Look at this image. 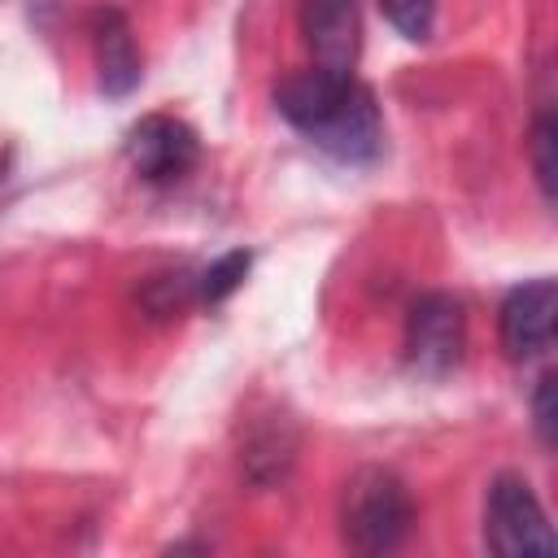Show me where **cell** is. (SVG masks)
Returning <instances> with one entry per match:
<instances>
[{
	"instance_id": "cell-1",
	"label": "cell",
	"mask_w": 558,
	"mask_h": 558,
	"mask_svg": "<svg viewBox=\"0 0 558 558\" xmlns=\"http://www.w3.org/2000/svg\"><path fill=\"white\" fill-rule=\"evenodd\" d=\"M275 109L323 153L349 166H366L384 148V118L366 83L336 70H296L279 78Z\"/></svg>"
},
{
	"instance_id": "cell-2",
	"label": "cell",
	"mask_w": 558,
	"mask_h": 558,
	"mask_svg": "<svg viewBox=\"0 0 558 558\" xmlns=\"http://www.w3.org/2000/svg\"><path fill=\"white\" fill-rule=\"evenodd\" d=\"M414 523V501L410 488L397 471L388 466H362L349 484H344V501H340V532L344 545L357 554H388L405 541Z\"/></svg>"
},
{
	"instance_id": "cell-3",
	"label": "cell",
	"mask_w": 558,
	"mask_h": 558,
	"mask_svg": "<svg viewBox=\"0 0 558 558\" xmlns=\"http://www.w3.org/2000/svg\"><path fill=\"white\" fill-rule=\"evenodd\" d=\"M484 545L493 554H501V558H523V554L549 558L558 549L541 497L514 471H501L488 484V497H484Z\"/></svg>"
},
{
	"instance_id": "cell-4",
	"label": "cell",
	"mask_w": 558,
	"mask_h": 558,
	"mask_svg": "<svg viewBox=\"0 0 558 558\" xmlns=\"http://www.w3.org/2000/svg\"><path fill=\"white\" fill-rule=\"evenodd\" d=\"M462 349H466V314H462V301L449 296V292L418 296L410 305V318H405V362L418 375L440 379V375H449L462 362Z\"/></svg>"
},
{
	"instance_id": "cell-5",
	"label": "cell",
	"mask_w": 558,
	"mask_h": 558,
	"mask_svg": "<svg viewBox=\"0 0 558 558\" xmlns=\"http://www.w3.org/2000/svg\"><path fill=\"white\" fill-rule=\"evenodd\" d=\"M201 157L196 131L174 113H144L126 131V161L144 183H179Z\"/></svg>"
},
{
	"instance_id": "cell-6",
	"label": "cell",
	"mask_w": 558,
	"mask_h": 558,
	"mask_svg": "<svg viewBox=\"0 0 558 558\" xmlns=\"http://www.w3.org/2000/svg\"><path fill=\"white\" fill-rule=\"evenodd\" d=\"M554 318H558V288L554 279H532L523 288H514L501 301V349L510 362H532L541 353H549L554 344Z\"/></svg>"
},
{
	"instance_id": "cell-7",
	"label": "cell",
	"mask_w": 558,
	"mask_h": 558,
	"mask_svg": "<svg viewBox=\"0 0 558 558\" xmlns=\"http://www.w3.org/2000/svg\"><path fill=\"white\" fill-rule=\"evenodd\" d=\"M301 31H305V44L318 70L353 74L357 48H362V22H357L353 0H305Z\"/></svg>"
},
{
	"instance_id": "cell-8",
	"label": "cell",
	"mask_w": 558,
	"mask_h": 558,
	"mask_svg": "<svg viewBox=\"0 0 558 558\" xmlns=\"http://www.w3.org/2000/svg\"><path fill=\"white\" fill-rule=\"evenodd\" d=\"M92 48H96V83L105 96H131L140 87L144 61L135 48V31L122 9H96L92 13Z\"/></svg>"
},
{
	"instance_id": "cell-9",
	"label": "cell",
	"mask_w": 558,
	"mask_h": 558,
	"mask_svg": "<svg viewBox=\"0 0 558 558\" xmlns=\"http://www.w3.org/2000/svg\"><path fill=\"white\" fill-rule=\"evenodd\" d=\"M244 275H248V253L244 248H231V253H222L201 279H196V292H201V301H222V296H231L240 283H244Z\"/></svg>"
},
{
	"instance_id": "cell-10",
	"label": "cell",
	"mask_w": 558,
	"mask_h": 558,
	"mask_svg": "<svg viewBox=\"0 0 558 558\" xmlns=\"http://www.w3.org/2000/svg\"><path fill=\"white\" fill-rule=\"evenodd\" d=\"M558 131H554V118L541 113L536 126H532V174H536V187L545 201H554V174H558Z\"/></svg>"
},
{
	"instance_id": "cell-11",
	"label": "cell",
	"mask_w": 558,
	"mask_h": 558,
	"mask_svg": "<svg viewBox=\"0 0 558 558\" xmlns=\"http://www.w3.org/2000/svg\"><path fill=\"white\" fill-rule=\"evenodd\" d=\"M384 17L414 44H423L432 35V22H436V0H379Z\"/></svg>"
},
{
	"instance_id": "cell-12",
	"label": "cell",
	"mask_w": 558,
	"mask_h": 558,
	"mask_svg": "<svg viewBox=\"0 0 558 558\" xmlns=\"http://www.w3.org/2000/svg\"><path fill=\"white\" fill-rule=\"evenodd\" d=\"M532 414H536V436H541V445H554V375H541V379H536Z\"/></svg>"
},
{
	"instance_id": "cell-13",
	"label": "cell",
	"mask_w": 558,
	"mask_h": 558,
	"mask_svg": "<svg viewBox=\"0 0 558 558\" xmlns=\"http://www.w3.org/2000/svg\"><path fill=\"white\" fill-rule=\"evenodd\" d=\"M0 174H4V161H0Z\"/></svg>"
}]
</instances>
